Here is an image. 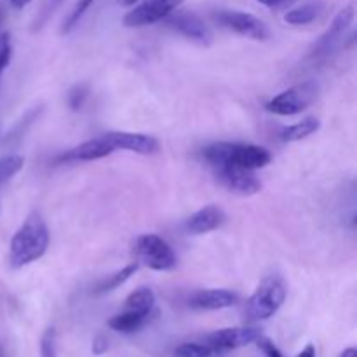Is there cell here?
I'll use <instances>...</instances> for the list:
<instances>
[{"label": "cell", "mask_w": 357, "mask_h": 357, "mask_svg": "<svg viewBox=\"0 0 357 357\" xmlns=\"http://www.w3.org/2000/svg\"><path fill=\"white\" fill-rule=\"evenodd\" d=\"M107 349H108L107 338H105L103 335H98V337L93 340V354L101 356L107 352Z\"/></svg>", "instance_id": "cell-28"}, {"label": "cell", "mask_w": 357, "mask_h": 357, "mask_svg": "<svg viewBox=\"0 0 357 357\" xmlns=\"http://www.w3.org/2000/svg\"><path fill=\"white\" fill-rule=\"evenodd\" d=\"M0 21H2V14H0Z\"/></svg>", "instance_id": "cell-34"}, {"label": "cell", "mask_w": 357, "mask_h": 357, "mask_svg": "<svg viewBox=\"0 0 357 357\" xmlns=\"http://www.w3.org/2000/svg\"><path fill=\"white\" fill-rule=\"evenodd\" d=\"M211 169L216 180L227 190L236 192L239 195H255L261 190V181L255 171L236 166V164H218V166H213Z\"/></svg>", "instance_id": "cell-9"}, {"label": "cell", "mask_w": 357, "mask_h": 357, "mask_svg": "<svg viewBox=\"0 0 357 357\" xmlns=\"http://www.w3.org/2000/svg\"><path fill=\"white\" fill-rule=\"evenodd\" d=\"M96 2V0H77V3L73 6L72 13L68 14V17H66V21L63 23V28H61V33H68L70 30H72L73 26H77L79 24V21L82 20L84 14L89 10V7L93 6V3Z\"/></svg>", "instance_id": "cell-23"}, {"label": "cell", "mask_w": 357, "mask_h": 357, "mask_svg": "<svg viewBox=\"0 0 357 357\" xmlns=\"http://www.w3.org/2000/svg\"><path fill=\"white\" fill-rule=\"evenodd\" d=\"M87 94H89V91H87L86 86H75L72 91H70L68 94V105L72 110H80L84 105V101H86Z\"/></svg>", "instance_id": "cell-26"}, {"label": "cell", "mask_w": 357, "mask_h": 357, "mask_svg": "<svg viewBox=\"0 0 357 357\" xmlns=\"http://www.w3.org/2000/svg\"><path fill=\"white\" fill-rule=\"evenodd\" d=\"M340 357H357V351L354 347H349V349H345L344 352H342Z\"/></svg>", "instance_id": "cell-32"}, {"label": "cell", "mask_w": 357, "mask_h": 357, "mask_svg": "<svg viewBox=\"0 0 357 357\" xmlns=\"http://www.w3.org/2000/svg\"><path fill=\"white\" fill-rule=\"evenodd\" d=\"M317 93H319L317 84L312 82V80H305V82L295 84V86L275 94L272 100L267 101L265 108L271 114L291 117V115H298L305 112L316 101Z\"/></svg>", "instance_id": "cell-4"}, {"label": "cell", "mask_w": 357, "mask_h": 357, "mask_svg": "<svg viewBox=\"0 0 357 357\" xmlns=\"http://www.w3.org/2000/svg\"><path fill=\"white\" fill-rule=\"evenodd\" d=\"M10 58H13V44H10V35L2 33L0 35V79L6 68L9 66Z\"/></svg>", "instance_id": "cell-24"}, {"label": "cell", "mask_w": 357, "mask_h": 357, "mask_svg": "<svg viewBox=\"0 0 357 357\" xmlns=\"http://www.w3.org/2000/svg\"><path fill=\"white\" fill-rule=\"evenodd\" d=\"M110 153H114V150H112L107 138L101 135L98 136V138L87 139V142L66 150V152L61 153L56 160H58V162H91V160L108 157Z\"/></svg>", "instance_id": "cell-13"}, {"label": "cell", "mask_w": 357, "mask_h": 357, "mask_svg": "<svg viewBox=\"0 0 357 357\" xmlns=\"http://www.w3.org/2000/svg\"><path fill=\"white\" fill-rule=\"evenodd\" d=\"M298 357H316V347H314L312 344L305 345V349H303V351L300 352Z\"/></svg>", "instance_id": "cell-30"}, {"label": "cell", "mask_w": 357, "mask_h": 357, "mask_svg": "<svg viewBox=\"0 0 357 357\" xmlns=\"http://www.w3.org/2000/svg\"><path fill=\"white\" fill-rule=\"evenodd\" d=\"M321 128V121L317 117H305L302 119L300 122L291 126H286L284 129L281 131V138L282 142H300V139H305L307 136L314 135V132L319 131Z\"/></svg>", "instance_id": "cell-17"}, {"label": "cell", "mask_w": 357, "mask_h": 357, "mask_svg": "<svg viewBox=\"0 0 357 357\" xmlns=\"http://www.w3.org/2000/svg\"><path fill=\"white\" fill-rule=\"evenodd\" d=\"M138 267H139L138 261H132V264L126 265V267L122 268V271L115 272V274L110 275V278H108L107 281L101 282V284L96 288V293H98V295H101V293H108V291H112V289H115V288H119V286H122L126 281H129V279H131L132 275H135V272L138 271Z\"/></svg>", "instance_id": "cell-20"}, {"label": "cell", "mask_w": 357, "mask_h": 357, "mask_svg": "<svg viewBox=\"0 0 357 357\" xmlns=\"http://www.w3.org/2000/svg\"><path fill=\"white\" fill-rule=\"evenodd\" d=\"M40 356L42 357H56V330L47 328L40 340Z\"/></svg>", "instance_id": "cell-25"}, {"label": "cell", "mask_w": 357, "mask_h": 357, "mask_svg": "<svg viewBox=\"0 0 357 357\" xmlns=\"http://www.w3.org/2000/svg\"><path fill=\"white\" fill-rule=\"evenodd\" d=\"M257 344H258V347L261 349V352H264L265 356L267 357H282V354H281V351H279L278 347H275L274 344H272L271 340H268L267 337H258V340H257Z\"/></svg>", "instance_id": "cell-27"}, {"label": "cell", "mask_w": 357, "mask_h": 357, "mask_svg": "<svg viewBox=\"0 0 357 357\" xmlns=\"http://www.w3.org/2000/svg\"><path fill=\"white\" fill-rule=\"evenodd\" d=\"M202 159L211 167L218 164H236L246 169L258 171L271 164L272 153L265 146L251 145V143L218 142L202 149Z\"/></svg>", "instance_id": "cell-2"}, {"label": "cell", "mask_w": 357, "mask_h": 357, "mask_svg": "<svg viewBox=\"0 0 357 357\" xmlns=\"http://www.w3.org/2000/svg\"><path fill=\"white\" fill-rule=\"evenodd\" d=\"M138 2H139V0H121L122 6H126V7H132L135 3H138Z\"/></svg>", "instance_id": "cell-33"}, {"label": "cell", "mask_w": 357, "mask_h": 357, "mask_svg": "<svg viewBox=\"0 0 357 357\" xmlns=\"http://www.w3.org/2000/svg\"><path fill=\"white\" fill-rule=\"evenodd\" d=\"M213 20H215L220 26L236 31L241 37L253 38V40H267V38L271 37V31H268L267 24H265L260 17L255 16V14L244 13V10H216V13L213 14Z\"/></svg>", "instance_id": "cell-7"}, {"label": "cell", "mask_w": 357, "mask_h": 357, "mask_svg": "<svg viewBox=\"0 0 357 357\" xmlns=\"http://www.w3.org/2000/svg\"><path fill=\"white\" fill-rule=\"evenodd\" d=\"M222 352L209 345L202 344H181L174 349V357H220Z\"/></svg>", "instance_id": "cell-22"}, {"label": "cell", "mask_w": 357, "mask_h": 357, "mask_svg": "<svg viewBox=\"0 0 357 357\" xmlns=\"http://www.w3.org/2000/svg\"><path fill=\"white\" fill-rule=\"evenodd\" d=\"M286 295H288V289L281 278L271 275V278L264 279L248 300L246 312L250 319L265 321L274 317L284 303Z\"/></svg>", "instance_id": "cell-3"}, {"label": "cell", "mask_w": 357, "mask_h": 357, "mask_svg": "<svg viewBox=\"0 0 357 357\" xmlns=\"http://www.w3.org/2000/svg\"><path fill=\"white\" fill-rule=\"evenodd\" d=\"M162 23L199 45H209L213 42V33L208 24L194 13H176L174 10L169 16L164 17Z\"/></svg>", "instance_id": "cell-10"}, {"label": "cell", "mask_w": 357, "mask_h": 357, "mask_svg": "<svg viewBox=\"0 0 357 357\" xmlns=\"http://www.w3.org/2000/svg\"><path fill=\"white\" fill-rule=\"evenodd\" d=\"M185 0H139L132 6L131 10L122 17V24L128 28H139L146 24H153L162 21L171 13L178 10V7Z\"/></svg>", "instance_id": "cell-8"}, {"label": "cell", "mask_w": 357, "mask_h": 357, "mask_svg": "<svg viewBox=\"0 0 357 357\" xmlns=\"http://www.w3.org/2000/svg\"><path fill=\"white\" fill-rule=\"evenodd\" d=\"M261 330L255 326H239V328H223L216 330L206 337V345L216 349L220 352L232 351V349L246 347L258 340Z\"/></svg>", "instance_id": "cell-11"}, {"label": "cell", "mask_w": 357, "mask_h": 357, "mask_svg": "<svg viewBox=\"0 0 357 357\" xmlns=\"http://www.w3.org/2000/svg\"><path fill=\"white\" fill-rule=\"evenodd\" d=\"M135 255L138 265L157 272H169L176 267V255L173 248L155 234H143L136 239Z\"/></svg>", "instance_id": "cell-5"}, {"label": "cell", "mask_w": 357, "mask_h": 357, "mask_svg": "<svg viewBox=\"0 0 357 357\" xmlns=\"http://www.w3.org/2000/svg\"><path fill=\"white\" fill-rule=\"evenodd\" d=\"M257 2H260L261 6H265V7H271V9H275V7L282 6L286 0H257Z\"/></svg>", "instance_id": "cell-29"}, {"label": "cell", "mask_w": 357, "mask_h": 357, "mask_svg": "<svg viewBox=\"0 0 357 357\" xmlns=\"http://www.w3.org/2000/svg\"><path fill=\"white\" fill-rule=\"evenodd\" d=\"M323 10V3L321 2H307L298 7H293L284 14V21L293 26H302V24H309L316 20Z\"/></svg>", "instance_id": "cell-18"}, {"label": "cell", "mask_w": 357, "mask_h": 357, "mask_svg": "<svg viewBox=\"0 0 357 357\" xmlns=\"http://www.w3.org/2000/svg\"><path fill=\"white\" fill-rule=\"evenodd\" d=\"M9 2L14 9H23V7H26L31 0H9Z\"/></svg>", "instance_id": "cell-31"}, {"label": "cell", "mask_w": 357, "mask_h": 357, "mask_svg": "<svg viewBox=\"0 0 357 357\" xmlns=\"http://www.w3.org/2000/svg\"><path fill=\"white\" fill-rule=\"evenodd\" d=\"M24 166V159L17 153H9V155L0 157V185L9 181L10 178L16 176Z\"/></svg>", "instance_id": "cell-21"}, {"label": "cell", "mask_w": 357, "mask_h": 357, "mask_svg": "<svg viewBox=\"0 0 357 357\" xmlns=\"http://www.w3.org/2000/svg\"><path fill=\"white\" fill-rule=\"evenodd\" d=\"M49 248V229L40 213L31 211L26 216L9 244V264L13 268H23L40 260Z\"/></svg>", "instance_id": "cell-1"}, {"label": "cell", "mask_w": 357, "mask_h": 357, "mask_svg": "<svg viewBox=\"0 0 357 357\" xmlns=\"http://www.w3.org/2000/svg\"><path fill=\"white\" fill-rule=\"evenodd\" d=\"M0 357H2V352H0Z\"/></svg>", "instance_id": "cell-35"}, {"label": "cell", "mask_w": 357, "mask_h": 357, "mask_svg": "<svg viewBox=\"0 0 357 357\" xmlns=\"http://www.w3.org/2000/svg\"><path fill=\"white\" fill-rule=\"evenodd\" d=\"M153 307H155V295L150 288H138L126 298L124 310L139 314V316L150 317Z\"/></svg>", "instance_id": "cell-16"}, {"label": "cell", "mask_w": 357, "mask_h": 357, "mask_svg": "<svg viewBox=\"0 0 357 357\" xmlns=\"http://www.w3.org/2000/svg\"><path fill=\"white\" fill-rule=\"evenodd\" d=\"M105 138L110 143L112 150H126V152L139 153V155H153L160 150L159 139L143 132L131 131H110L105 132Z\"/></svg>", "instance_id": "cell-12"}, {"label": "cell", "mask_w": 357, "mask_h": 357, "mask_svg": "<svg viewBox=\"0 0 357 357\" xmlns=\"http://www.w3.org/2000/svg\"><path fill=\"white\" fill-rule=\"evenodd\" d=\"M149 321V317L139 316V314L129 312V310H124L122 314H117V316L110 317L108 321V328L114 331H119V333H132V331H138L139 328H143Z\"/></svg>", "instance_id": "cell-19"}, {"label": "cell", "mask_w": 357, "mask_h": 357, "mask_svg": "<svg viewBox=\"0 0 357 357\" xmlns=\"http://www.w3.org/2000/svg\"><path fill=\"white\" fill-rule=\"evenodd\" d=\"M356 17V7L354 3H349L344 9L338 10L337 16L333 17L330 26L326 28L323 35L314 42L312 49L309 52V58L314 59V61H321V59H326L338 45L344 42L345 35L351 30L352 23H354Z\"/></svg>", "instance_id": "cell-6"}, {"label": "cell", "mask_w": 357, "mask_h": 357, "mask_svg": "<svg viewBox=\"0 0 357 357\" xmlns=\"http://www.w3.org/2000/svg\"><path fill=\"white\" fill-rule=\"evenodd\" d=\"M227 215L220 206L209 204L204 206L202 209L195 211L190 218L185 222V229L187 232L194 234V236H201V234L213 232V230L220 229L225 223Z\"/></svg>", "instance_id": "cell-15"}, {"label": "cell", "mask_w": 357, "mask_h": 357, "mask_svg": "<svg viewBox=\"0 0 357 357\" xmlns=\"http://www.w3.org/2000/svg\"><path fill=\"white\" fill-rule=\"evenodd\" d=\"M239 302V295L230 289H199L188 298V305L197 310H222Z\"/></svg>", "instance_id": "cell-14"}]
</instances>
